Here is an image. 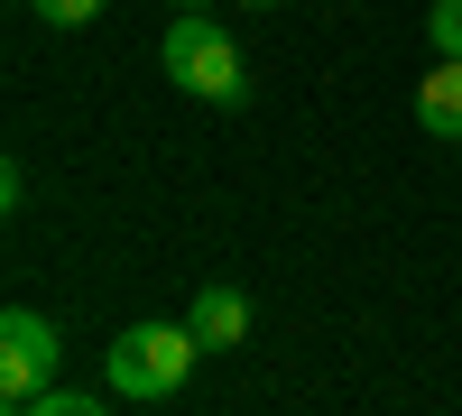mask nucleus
<instances>
[{
    "instance_id": "1",
    "label": "nucleus",
    "mask_w": 462,
    "mask_h": 416,
    "mask_svg": "<svg viewBox=\"0 0 462 416\" xmlns=\"http://www.w3.org/2000/svg\"><path fill=\"white\" fill-rule=\"evenodd\" d=\"M158 65H167V84H176V93H195V102H213V111H231V102L250 93L241 47H231V37H222V19H204V10H176V19H167Z\"/></svg>"
},
{
    "instance_id": "2",
    "label": "nucleus",
    "mask_w": 462,
    "mask_h": 416,
    "mask_svg": "<svg viewBox=\"0 0 462 416\" xmlns=\"http://www.w3.org/2000/svg\"><path fill=\"white\" fill-rule=\"evenodd\" d=\"M195 324H130L121 333V343H111V389H121V398H176L185 389V370H195Z\"/></svg>"
},
{
    "instance_id": "3",
    "label": "nucleus",
    "mask_w": 462,
    "mask_h": 416,
    "mask_svg": "<svg viewBox=\"0 0 462 416\" xmlns=\"http://www.w3.org/2000/svg\"><path fill=\"white\" fill-rule=\"evenodd\" d=\"M56 370H65V333L37 315V306H10V315H0V398H10V407L47 398Z\"/></svg>"
},
{
    "instance_id": "4",
    "label": "nucleus",
    "mask_w": 462,
    "mask_h": 416,
    "mask_svg": "<svg viewBox=\"0 0 462 416\" xmlns=\"http://www.w3.org/2000/svg\"><path fill=\"white\" fill-rule=\"evenodd\" d=\"M185 324H195L204 352H231V343L250 333V296H241V287H204L195 306H185Z\"/></svg>"
},
{
    "instance_id": "5",
    "label": "nucleus",
    "mask_w": 462,
    "mask_h": 416,
    "mask_svg": "<svg viewBox=\"0 0 462 416\" xmlns=\"http://www.w3.org/2000/svg\"><path fill=\"white\" fill-rule=\"evenodd\" d=\"M416 121H426L435 139H462V56H444L426 84H416Z\"/></svg>"
},
{
    "instance_id": "6",
    "label": "nucleus",
    "mask_w": 462,
    "mask_h": 416,
    "mask_svg": "<svg viewBox=\"0 0 462 416\" xmlns=\"http://www.w3.org/2000/svg\"><path fill=\"white\" fill-rule=\"evenodd\" d=\"M426 37H435V56H462V0H435V10H426Z\"/></svg>"
},
{
    "instance_id": "7",
    "label": "nucleus",
    "mask_w": 462,
    "mask_h": 416,
    "mask_svg": "<svg viewBox=\"0 0 462 416\" xmlns=\"http://www.w3.org/2000/svg\"><path fill=\"white\" fill-rule=\"evenodd\" d=\"M28 416H111V407L84 398V389H47V398H28Z\"/></svg>"
},
{
    "instance_id": "8",
    "label": "nucleus",
    "mask_w": 462,
    "mask_h": 416,
    "mask_svg": "<svg viewBox=\"0 0 462 416\" xmlns=\"http://www.w3.org/2000/svg\"><path fill=\"white\" fill-rule=\"evenodd\" d=\"M28 10L47 19V28H93V19H102V0H28Z\"/></svg>"
},
{
    "instance_id": "9",
    "label": "nucleus",
    "mask_w": 462,
    "mask_h": 416,
    "mask_svg": "<svg viewBox=\"0 0 462 416\" xmlns=\"http://www.w3.org/2000/svg\"><path fill=\"white\" fill-rule=\"evenodd\" d=\"M241 10H278V0H241Z\"/></svg>"
},
{
    "instance_id": "10",
    "label": "nucleus",
    "mask_w": 462,
    "mask_h": 416,
    "mask_svg": "<svg viewBox=\"0 0 462 416\" xmlns=\"http://www.w3.org/2000/svg\"><path fill=\"white\" fill-rule=\"evenodd\" d=\"M176 10H204V0H176Z\"/></svg>"
}]
</instances>
